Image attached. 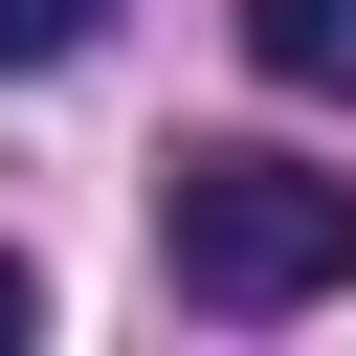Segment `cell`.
<instances>
[{
    "mask_svg": "<svg viewBox=\"0 0 356 356\" xmlns=\"http://www.w3.org/2000/svg\"><path fill=\"white\" fill-rule=\"evenodd\" d=\"M156 267H178L200 312H312V289L356 267V178H312V156L222 134V156H178V178H156Z\"/></svg>",
    "mask_w": 356,
    "mask_h": 356,
    "instance_id": "cell-1",
    "label": "cell"
},
{
    "mask_svg": "<svg viewBox=\"0 0 356 356\" xmlns=\"http://www.w3.org/2000/svg\"><path fill=\"white\" fill-rule=\"evenodd\" d=\"M245 67L267 89H356V0H245Z\"/></svg>",
    "mask_w": 356,
    "mask_h": 356,
    "instance_id": "cell-2",
    "label": "cell"
},
{
    "mask_svg": "<svg viewBox=\"0 0 356 356\" xmlns=\"http://www.w3.org/2000/svg\"><path fill=\"white\" fill-rule=\"evenodd\" d=\"M89 22H111V0H0V67H67Z\"/></svg>",
    "mask_w": 356,
    "mask_h": 356,
    "instance_id": "cell-3",
    "label": "cell"
},
{
    "mask_svg": "<svg viewBox=\"0 0 356 356\" xmlns=\"http://www.w3.org/2000/svg\"><path fill=\"white\" fill-rule=\"evenodd\" d=\"M22 312H44V289H22V245H0V356H22Z\"/></svg>",
    "mask_w": 356,
    "mask_h": 356,
    "instance_id": "cell-4",
    "label": "cell"
}]
</instances>
